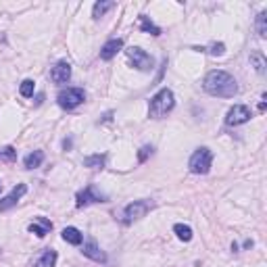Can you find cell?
<instances>
[{
  "label": "cell",
  "instance_id": "15",
  "mask_svg": "<svg viewBox=\"0 0 267 267\" xmlns=\"http://www.w3.org/2000/svg\"><path fill=\"white\" fill-rule=\"evenodd\" d=\"M63 240L73 244V246H78V244L84 242V234L78 230V227H65L63 230Z\"/></svg>",
  "mask_w": 267,
  "mask_h": 267
},
{
  "label": "cell",
  "instance_id": "26",
  "mask_svg": "<svg viewBox=\"0 0 267 267\" xmlns=\"http://www.w3.org/2000/svg\"><path fill=\"white\" fill-rule=\"evenodd\" d=\"M150 155H152V146H142L140 152H138V161H140V163H144Z\"/></svg>",
  "mask_w": 267,
  "mask_h": 267
},
{
  "label": "cell",
  "instance_id": "13",
  "mask_svg": "<svg viewBox=\"0 0 267 267\" xmlns=\"http://www.w3.org/2000/svg\"><path fill=\"white\" fill-rule=\"evenodd\" d=\"M54 265H56V251L54 249H44L34 259L32 267H54Z\"/></svg>",
  "mask_w": 267,
  "mask_h": 267
},
{
  "label": "cell",
  "instance_id": "4",
  "mask_svg": "<svg viewBox=\"0 0 267 267\" xmlns=\"http://www.w3.org/2000/svg\"><path fill=\"white\" fill-rule=\"evenodd\" d=\"M211 163H213V152L203 146V148L194 150V155L188 161V167L192 174L205 176V174H209V169H211Z\"/></svg>",
  "mask_w": 267,
  "mask_h": 267
},
{
  "label": "cell",
  "instance_id": "24",
  "mask_svg": "<svg viewBox=\"0 0 267 267\" xmlns=\"http://www.w3.org/2000/svg\"><path fill=\"white\" fill-rule=\"evenodd\" d=\"M0 161H6V163H13V161H17V150L13 146H6L0 150Z\"/></svg>",
  "mask_w": 267,
  "mask_h": 267
},
{
  "label": "cell",
  "instance_id": "8",
  "mask_svg": "<svg viewBox=\"0 0 267 267\" xmlns=\"http://www.w3.org/2000/svg\"><path fill=\"white\" fill-rule=\"evenodd\" d=\"M253 115H251V109L244 107V104H234V107L227 111V117H225V123L227 126H242L246 123Z\"/></svg>",
  "mask_w": 267,
  "mask_h": 267
},
{
  "label": "cell",
  "instance_id": "2",
  "mask_svg": "<svg viewBox=\"0 0 267 267\" xmlns=\"http://www.w3.org/2000/svg\"><path fill=\"white\" fill-rule=\"evenodd\" d=\"M176 107V98H174V92H171L169 88H163L159 90L155 96L150 98L148 102V117L150 119H163L167 117L171 111H174Z\"/></svg>",
  "mask_w": 267,
  "mask_h": 267
},
{
  "label": "cell",
  "instance_id": "23",
  "mask_svg": "<svg viewBox=\"0 0 267 267\" xmlns=\"http://www.w3.org/2000/svg\"><path fill=\"white\" fill-rule=\"evenodd\" d=\"M34 90H36V84L32 80H23L21 86H19V92H21V96H25V98L34 96Z\"/></svg>",
  "mask_w": 267,
  "mask_h": 267
},
{
  "label": "cell",
  "instance_id": "3",
  "mask_svg": "<svg viewBox=\"0 0 267 267\" xmlns=\"http://www.w3.org/2000/svg\"><path fill=\"white\" fill-rule=\"evenodd\" d=\"M152 207H155V203H152V200H148V198H144V200H134V203H130V205L121 211V223L130 225V223L136 222V219H142Z\"/></svg>",
  "mask_w": 267,
  "mask_h": 267
},
{
  "label": "cell",
  "instance_id": "1",
  "mask_svg": "<svg viewBox=\"0 0 267 267\" xmlns=\"http://www.w3.org/2000/svg\"><path fill=\"white\" fill-rule=\"evenodd\" d=\"M203 88H205L207 94H211V96L232 98V96H236V92H238V84H236V80L232 78L230 73L211 71V73H207V78L203 82Z\"/></svg>",
  "mask_w": 267,
  "mask_h": 267
},
{
  "label": "cell",
  "instance_id": "20",
  "mask_svg": "<svg viewBox=\"0 0 267 267\" xmlns=\"http://www.w3.org/2000/svg\"><path fill=\"white\" fill-rule=\"evenodd\" d=\"M251 65L257 69V73L259 75H265V67H267V61H265V56L261 52H253L251 54Z\"/></svg>",
  "mask_w": 267,
  "mask_h": 267
},
{
  "label": "cell",
  "instance_id": "21",
  "mask_svg": "<svg viewBox=\"0 0 267 267\" xmlns=\"http://www.w3.org/2000/svg\"><path fill=\"white\" fill-rule=\"evenodd\" d=\"M174 232H176V236L179 238V240H184V242H190V240H192V230H190V225L176 223V225H174Z\"/></svg>",
  "mask_w": 267,
  "mask_h": 267
},
{
  "label": "cell",
  "instance_id": "14",
  "mask_svg": "<svg viewBox=\"0 0 267 267\" xmlns=\"http://www.w3.org/2000/svg\"><path fill=\"white\" fill-rule=\"evenodd\" d=\"M121 48H123V40H119V38H115V40H109V42L100 48V59H102V61H111Z\"/></svg>",
  "mask_w": 267,
  "mask_h": 267
},
{
  "label": "cell",
  "instance_id": "27",
  "mask_svg": "<svg viewBox=\"0 0 267 267\" xmlns=\"http://www.w3.org/2000/svg\"><path fill=\"white\" fill-rule=\"evenodd\" d=\"M0 192H2V182H0Z\"/></svg>",
  "mask_w": 267,
  "mask_h": 267
},
{
  "label": "cell",
  "instance_id": "22",
  "mask_svg": "<svg viewBox=\"0 0 267 267\" xmlns=\"http://www.w3.org/2000/svg\"><path fill=\"white\" fill-rule=\"evenodd\" d=\"M255 27H257V34H259V38H267V13H259V15H257Z\"/></svg>",
  "mask_w": 267,
  "mask_h": 267
},
{
  "label": "cell",
  "instance_id": "6",
  "mask_svg": "<svg viewBox=\"0 0 267 267\" xmlns=\"http://www.w3.org/2000/svg\"><path fill=\"white\" fill-rule=\"evenodd\" d=\"M128 54V59L134 63V67L140 71H152L155 69V59L146 52V50H142L140 46H130V48L126 50Z\"/></svg>",
  "mask_w": 267,
  "mask_h": 267
},
{
  "label": "cell",
  "instance_id": "11",
  "mask_svg": "<svg viewBox=\"0 0 267 267\" xmlns=\"http://www.w3.org/2000/svg\"><path fill=\"white\" fill-rule=\"evenodd\" d=\"M84 257H88V259L92 261H96V263H107V255H104L100 249H98V244L94 242V240H88L84 244V249H82Z\"/></svg>",
  "mask_w": 267,
  "mask_h": 267
},
{
  "label": "cell",
  "instance_id": "12",
  "mask_svg": "<svg viewBox=\"0 0 267 267\" xmlns=\"http://www.w3.org/2000/svg\"><path fill=\"white\" fill-rule=\"evenodd\" d=\"M27 230H30L32 234H36L38 238H44L46 234L52 230V223H50L46 217H36V219H34V223L27 225Z\"/></svg>",
  "mask_w": 267,
  "mask_h": 267
},
{
  "label": "cell",
  "instance_id": "25",
  "mask_svg": "<svg viewBox=\"0 0 267 267\" xmlns=\"http://www.w3.org/2000/svg\"><path fill=\"white\" fill-rule=\"evenodd\" d=\"M209 54H213V56H222L223 52H225V46L222 44V42H215V44H211L209 46V50H207Z\"/></svg>",
  "mask_w": 267,
  "mask_h": 267
},
{
  "label": "cell",
  "instance_id": "18",
  "mask_svg": "<svg viewBox=\"0 0 267 267\" xmlns=\"http://www.w3.org/2000/svg\"><path fill=\"white\" fill-rule=\"evenodd\" d=\"M104 163H107V155H92L84 159V165L90 169H102Z\"/></svg>",
  "mask_w": 267,
  "mask_h": 267
},
{
  "label": "cell",
  "instance_id": "5",
  "mask_svg": "<svg viewBox=\"0 0 267 267\" xmlns=\"http://www.w3.org/2000/svg\"><path fill=\"white\" fill-rule=\"evenodd\" d=\"M84 100H86V92L82 88H67V90H61L59 94H56V102H59V107L67 109V111L80 107Z\"/></svg>",
  "mask_w": 267,
  "mask_h": 267
},
{
  "label": "cell",
  "instance_id": "19",
  "mask_svg": "<svg viewBox=\"0 0 267 267\" xmlns=\"http://www.w3.org/2000/svg\"><path fill=\"white\" fill-rule=\"evenodd\" d=\"M140 30L146 32V34H150V36H161V27H157V25L152 23L148 17H144V15L140 17Z\"/></svg>",
  "mask_w": 267,
  "mask_h": 267
},
{
  "label": "cell",
  "instance_id": "16",
  "mask_svg": "<svg viewBox=\"0 0 267 267\" xmlns=\"http://www.w3.org/2000/svg\"><path fill=\"white\" fill-rule=\"evenodd\" d=\"M42 161H44V152L42 150H34V152H30V155L23 159V165L27 169H36V167L42 165Z\"/></svg>",
  "mask_w": 267,
  "mask_h": 267
},
{
  "label": "cell",
  "instance_id": "17",
  "mask_svg": "<svg viewBox=\"0 0 267 267\" xmlns=\"http://www.w3.org/2000/svg\"><path fill=\"white\" fill-rule=\"evenodd\" d=\"M113 6H115V2H113V0H100V2L94 4L92 17H94V19H100V17H104V13H107V11H111Z\"/></svg>",
  "mask_w": 267,
  "mask_h": 267
},
{
  "label": "cell",
  "instance_id": "10",
  "mask_svg": "<svg viewBox=\"0 0 267 267\" xmlns=\"http://www.w3.org/2000/svg\"><path fill=\"white\" fill-rule=\"evenodd\" d=\"M71 78V65L67 61H59L52 69H50V80L54 84H67Z\"/></svg>",
  "mask_w": 267,
  "mask_h": 267
},
{
  "label": "cell",
  "instance_id": "9",
  "mask_svg": "<svg viewBox=\"0 0 267 267\" xmlns=\"http://www.w3.org/2000/svg\"><path fill=\"white\" fill-rule=\"evenodd\" d=\"M25 192H27V186L25 184H17L4 198H0V213H4V211H8V209H13L19 203V198H21Z\"/></svg>",
  "mask_w": 267,
  "mask_h": 267
},
{
  "label": "cell",
  "instance_id": "7",
  "mask_svg": "<svg viewBox=\"0 0 267 267\" xmlns=\"http://www.w3.org/2000/svg\"><path fill=\"white\" fill-rule=\"evenodd\" d=\"M107 194H102L96 190V186H86L84 190H80L75 194V207L82 209V207H88V205H94V203H107Z\"/></svg>",
  "mask_w": 267,
  "mask_h": 267
}]
</instances>
